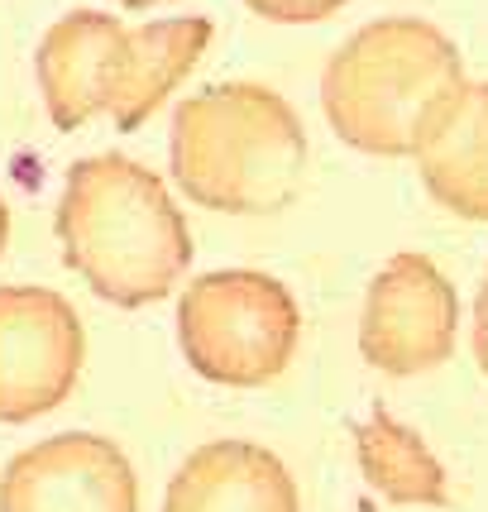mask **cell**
I'll use <instances>...</instances> for the list:
<instances>
[{"label": "cell", "mask_w": 488, "mask_h": 512, "mask_svg": "<svg viewBox=\"0 0 488 512\" xmlns=\"http://www.w3.org/2000/svg\"><path fill=\"white\" fill-rule=\"evenodd\" d=\"M58 240L72 273L115 307L163 302L192 264V235L158 173L125 154L77 158L58 201Z\"/></svg>", "instance_id": "1"}, {"label": "cell", "mask_w": 488, "mask_h": 512, "mask_svg": "<svg viewBox=\"0 0 488 512\" xmlns=\"http://www.w3.org/2000/svg\"><path fill=\"white\" fill-rule=\"evenodd\" d=\"M460 48L431 20L393 15L364 24L321 72L331 130L369 158H417L465 87Z\"/></svg>", "instance_id": "2"}, {"label": "cell", "mask_w": 488, "mask_h": 512, "mask_svg": "<svg viewBox=\"0 0 488 512\" xmlns=\"http://www.w3.org/2000/svg\"><path fill=\"white\" fill-rule=\"evenodd\" d=\"M216 34L206 15H178L144 29H125L115 15L72 10L48 24L34 53L48 120L77 130L91 115H111L115 130H139L163 106V96L197 67Z\"/></svg>", "instance_id": "3"}, {"label": "cell", "mask_w": 488, "mask_h": 512, "mask_svg": "<svg viewBox=\"0 0 488 512\" xmlns=\"http://www.w3.org/2000/svg\"><path fill=\"white\" fill-rule=\"evenodd\" d=\"M168 163L197 206L225 216L283 211L307 168V130L288 101L259 82H221L173 111Z\"/></svg>", "instance_id": "4"}, {"label": "cell", "mask_w": 488, "mask_h": 512, "mask_svg": "<svg viewBox=\"0 0 488 512\" xmlns=\"http://www.w3.org/2000/svg\"><path fill=\"white\" fill-rule=\"evenodd\" d=\"M302 312L292 292L259 268H216L187 283L178 340L187 364L221 388H264L292 364Z\"/></svg>", "instance_id": "5"}, {"label": "cell", "mask_w": 488, "mask_h": 512, "mask_svg": "<svg viewBox=\"0 0 488 512\" xmlns=\"http://www.w3.org/2000/svg\"><path fill=\"white\" fill-rule=\"evenodd\" d=\"M87 331L63 292L0 288V422L24 426L72 398Z\"/></svg>", "instance_id": "6"}, {"label": "cell", "mask_w": 488, "mask_h": 512, "mask_svg": "<svg viewBox=\"0 0 488 512\" xmlns=\"http://www.w3.org/2000/svg\"><path fill=\"white\" fill-rule=\"evenodd\" d=\"M460 331V302L441 268L426 254H393L374 273L364 316H359V355L378 374L412 379L450 359Z\"/></svg>", "instance_id": "7"}, {"label": "cell", "mask_w": 488, "mask_h": 512, "mask_svg": "<svg viewBox=\"0 0 488 512\" xmlns=\"http://www.w3.org/2000/svg\"><path fill=\"white\" fill-rule=\"evenodd\" d=\"M0 512H139V479L115 441L63 431L5 465Z\"/></svg>", "instance_id": "8"}, {"label": "cell", "mask_w": 488, "mask_h": 512, "mask_svg": "<svg viewBox=\"0 0 488 512\" xmlns=\"http://www.w3.org/2000/svg\"><path fill=\"white\" fill-rule=\"evenodd\" d=\"M163 512H297V484L273 450L211 441L168 479Z\"/></svg>", "instance_id": "9"}, {"label": "cell", "mask_w": 488, "mask_h": 512, "mask_svg": "<svg viewBox=\"0 0 488 512\" xmlns=\"http://www.w3.org/2000/svg\"><path fill=\"white\" fill-rule=\"evenodd\" d=\"M426 192L465 221H488V82H465L417 154Z\"/></svg>", "instance_id": "10"}, {"label": "cell", "mask_w": 488, "mask_h": 512, "mask_svg": "<svg viewBox=\"0 0 488 512\" xmlns=\"http://www.w3.org/2000/svg\"><path fill=\"white\" fill-rule=\"evenodd\" d=\"M359 469L388 503L402 508H445L450 503V484H445L441 460L426 450V441L402 426L393 412L374 407L369 422L355 431Z\"/></svg>", "instance_id": "11"}, {"label": "cell", "mask_w": 488, "mask_h": 512, "mask_svg": "<svg viewBox=\"0 0 488 512\" xmlns=\"http://www.w3.org/2000/svg\"><path fill=\"white\" fill-rule=\"evenodd\" d=\"M240 5H249L254 15H264L273 24H316L331 20L345 0H240Z\"/></svg>", "instance_id": "12"}, {"label": "cell", "mask_w": 488, "mask_h": 512, "mask_svg": "<svg viewBox=\"0 0 488 512\" xmlns=\"http://www.w3.org/2000/svg\"><path fill=\"white\" fill-rule=\"evenodd\" d=\"M474 359H479V369L488 379V273L479 283V297H474Z\"/></svg>", "instance_id": "13"}, {"label": "cell", "mask_w": 488, "mask_h": 512, "mask_svg": "<svg viewBox=\"0 0 488 512\" xmlns=\"http://www.w3.org/2000/svg\"><path fill=\"white\" fill-rule=\"evenodd\" d=\"M5 235H10V211H5V197H0V254H5Z\"/></svg>", "instance_id": "14"}, {"label": "cell", "mask_w": 488, "mask_h": 512, "mask_svg": "<svg viewBox=\"0 0 488 512\" xmlns=\"http://www.w3.org/2000/svg\"><path fill=\"white\" fill-rule=\"evenodd\" d=\"M125 10H149V5H163V0H120Z\"/></svg>", "instance_id": "15"}]
</instances>
